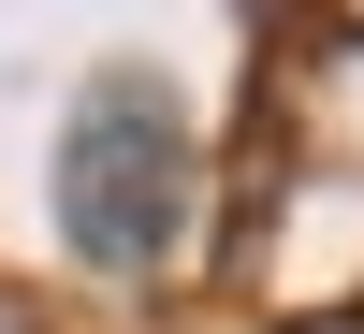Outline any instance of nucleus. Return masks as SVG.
<instances>
[{
	"instance_id": "nucleus-1",
	"label": "nucleus",
	"mask_w": 364,
	"mask_h": 334,
	"mask_svg": "<svg viewBox=\"0 0 364 334\" xmlns=\"http://www.w3.org/2000/svg\"><path fill=\"white\" fill-rule=\"evenodd\" d=\"M175 218H190V131H175L161 87H87L73 102V145H58V233L87 262H161Z\"/></svg>"
}]
</instances>
